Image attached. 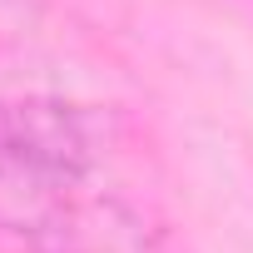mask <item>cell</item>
I'll return each mask as SVG.
<instances>
[{"label":"cell","instance_id":"6da1fadb","mask_svg":"<svg viewBox=\"0 0 253 253\" xmlns=\"http://www.w3.org/2000/svg\"><path fill=\"white\" fill-rule=\"evenodd\" d=\"M104 144V119L70 99H0V174L75 189Z\"/></svg>","mask_w":253,"mask_h":253}]
</instances>
